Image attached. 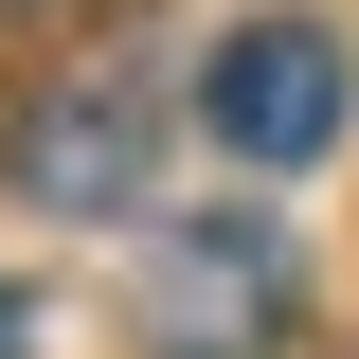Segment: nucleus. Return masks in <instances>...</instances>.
Returning a JSON list of instances; mask_svg holds the SVG:
<instances>
[{
	"instance_id": "7ed1b4c3",
	"label": "nucleus",
	"mask_w": 359,
	"mask_h": 359,
	"mask_svg": "<svg viewBox=\"0 0 359 359\" xmlns=\"http://www.w3.org/2000/svg\"><path fill=\"white\" fill-rule=\"evenodd\" d=\"M198 126L233 144V162H323V144H341V54L306 36V18H269V36H233L216 72H198Z\"/></svg>"
},
{
	"instance_id": "f257e3e1",
	"label": "nucleus",
	"mask_w": 359,
	"mask_h": 359,
	"mask_svg": "<svg viewBox=\"0 0 359 359\" xmlns=\"http://www.w3.org/2000/svg\"><path fill=\"white\" fill-rule=\"evenodd\" d=\"M144 162H162V108H144L126 72H72V90H36V108L0 126V180H18L36 216H126Z\"/></svg>"
},
{
	"instance_id": "f03ea898",
	"label": "nucleus",
	"mask_w": 359,
	"mask_h": 359,
	"mask_svg": "<svg viewBox=\"0 0 359 359\" xmlns=\"http://www.w3.org/2000/svg\"><path fill=\"white\" fill-rule=\"evenodd\" d=\"M269 323H287V233L180 216L162 233V359H269Z\"/></svg>"
},
{
	"instance_id": "20e7f679",
	"label": "nucleus",
	"mask_w": 359,
	"mask_h": 359,
	"mask_svg": "<svg viewBox=\"0 0 359 359\" xmlns=\"http://www.w3.org/2000/svg\"><path fill=\"white\" fill-rule=\"evenodd\" d=\"M0 359H36V323H18V287H0Z\"/></svg>"
}]
</instances>
